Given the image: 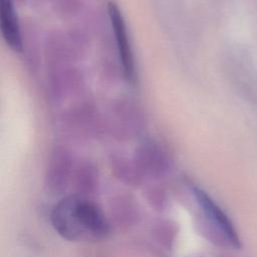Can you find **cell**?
I'll return each instance as SVG.
<instances>
[{
	"mask_svg": "<svg viewBox=\"0 0 257 257\" xmlns=\"http://www.w3.org/2000/svg\"><path fill=\"white\" fill-rule=\"evenodd\" d=\"M192 191L208 223L218 232L228 245L234 248H239L241 243L238 233L226 213L202 189L194 187Z\"/></svg>",
	"mask_w": 257,
	"mask_h": 257,
	"instance_id": "obj_6",
	"label": "cell"
},
{
	"mask_svg": "<svg viewBox=\"0 0 257 257\" xmlns=\"http://www.w3.org/2000/svg\"><path fill=\"white\" fill-rule=\"evenodd\" d=\"M55 232L68 241L102 240L109 234V223L92 202L69 196L58 202L50 213Z\"/></svg>",
	"mask_w": 257,
	"mask_h": 257,
	"instance_id": "obj_1",
	"label": "cell"
},
{
	"mask_svg": "<svg viewBox=\"0 0 257 257\" xmlns=\"http://www.w3.org/2000/svg\"><path fill=\"white\" fill-rule=\"evenodd\" d=\"M46 80L48 97L55 104L79 93L84 86V76L75 64L47 68Z\"/></svg>",
	"mask_w": 257,
	"mask_h": 257,
	"instance_id": "obj_5",
	"label": "cell"
},
{
	"mask_svg": "<svg viewBox=\"0 0 257 257\" xmlns=\"http://www.w3.org/2000/svg\"><path fill=\"white\" fill-rule=\"evenodd\" d=\"M136 166L149 173L159 174L170 167V156L158 141L152 138L143 140L136 149Z\"/></svg>",
	"mask_w": 257,
	"mask_h": 257,
	"instance_id": "obj_7",
	"label": "cell"
},
{
	"mask_svg": "<svg viewBox=\"0 0 257 257\" xmlns=\"http://www.w3.org/2000/svg\"><path fill=\"white\" fill-rule=\"evenodd\" d=\"M53 11L64 18H71L79 15L83 10L81 0H49Z\"/></svg>",
	"mask_w": 257,
	"mask_h": 257,
	"instance_id": "obj_9",
	"label": "cell"
},
{
	"mask_svg": "<svg viewBox=\"0 0 257 257\" xmlns=\"http://www.w3.org/2000/svg\"><path fill=\"white\" fill-rule=\"evenodd\" d=\"M0 29L7 46L16 53L23 51V34L14 0H0Z\"/></svg>",
	"mask_w": 257,
	"mask_h": 257,
	"instance_id": "obj_8",
	"label": "cell"
},
{
	"mask_svg": "<svg viewBox=\"0 0 257 257\" xmlns=\"http://www.w3.org/2000/svg\"><path fill=\"white\" fill-rule=\"evenodd\" d=\"M108 21L112 30L116 55L123 78L130 83L136 82V63L131 38L121 10L114 2L107 5Z\"/></svg>",
	"mask_w": 257,
	"mask_h": 257,
	"instance_id": "obj_4",
	"label": "cell"
},
{
	"mask_svg": "<svg viewBox=\"0 0 257 257\" xmlns=\"http://www.w3.org/2000/svg\"><path fill=\"white\" fill-rule=\"evenodd\" d=\"M60 125L75 138H91L104 127V121L94 103L82 99L63 109L60 114Z\"/></svg>",
	"mask_w": 257,
	"mask_h": 257,
	"instance_id": "obj_3",
	"label": "cell"
},
{
	"mask_svg": "<svg viewBox=\"0 0 257 257\" xmlns=\"http://www.w3.org/2000/svg\"><path fill=\"white\" fill-rule=\"evenodd\" d=\"M104 127L117 140H132L141 136L147 127V116L138 101L120 96L111 101Z\"/></svg>",
	"mask_w": 257,
	"mask_h": 257,
	"instance_id": "obj_2",
	"label": "cell"
}]
</instances>
